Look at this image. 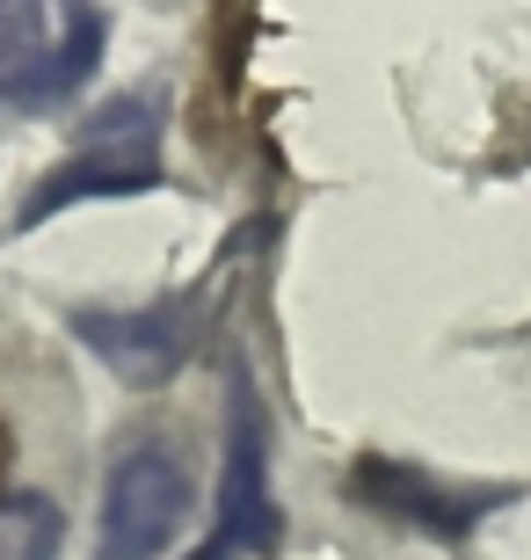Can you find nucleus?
I'll list each match as a JSON object with an SVG mask.
<instances>
[{
  "label": "nucleus",
  "mask_w": 531,
  "mask_h": 560,
  "mask_svg": "<svg viewBox=\"0 0 531 560\" xmlns=\"http://www.w3.org/2000/svg\"><path fill=\"white\" fill-rule=\"evenodd\" d=\"M109 22L95 0H0V103L22 117L59 109L103 66Z\"/></svg>",
  "instance_id": "f257e3e1"
},
{
  "label": "nucleus",
  "mask_w": 531,
  "mask_h": 560,
  "mask_svg": "<svg viewBox=\"0 0 531 560\" xmlns=\"http://www.w3.org/2000/svg\"><path fill=\"white\" fill-rule=\"evenodd\" d=\"M161 189V103L153 95H117L81 125L66 153L22 205V226H44L66 205H95V197H146Z\"/></svg>",
  "instance_id": "f03ea898"
},
{
  "label": "nucleus",
  "mask_w": 531,
  "mask_h": 560,
  "mask_svg": "<svg viewBox=\"0 0 531 560\" xmlns=\"http://www.w3.org/2000/svg\"><path fill=\"white\" fill-rule=\"evenodd\" d=\"M197 510L189 466L168 444H131L109 458L103 480V532H95V560H161L175 532Z\"/></svg>",
  "instance_id": "7ed1b4c3"
},
{
  "label": "nucleus",
  "mask_w": 531,
  "mask_h": 560,
  "mask_svg": "<svg viewBox=\"0 0 531 560\" xmlns=\"http://www.w3.org/2000/svg\"><path fill=\"white\" fill-rule=\"evenodd\" d=\"M226 408H233V422H226L219 524L197 546V560H241V553H277L285 546V517L269 502V430H263V400H255V378L247 372H233Z\"/></svg>",
  "instance_id": "20e7f679"
},
{
  "label": "nucleus",
  "mask_w": 531,
  "mask_h": 560,
  "mask_svg": "<svg viewBox=\"0 0 531 560\" xmlns=\"http://www.w3.org/2000/svg\"><path fill=\"white\" fill-rule=\"evenodd\" d=\"M73 335H81V350L103 357V372L117 386H168L189 364L197 335H205V284L168 291V299H153L139 313L81 306L73 313Z\"/></svg>",
  "instance_id": "39448f33"
},
{
  "label": "nucleus",
  "mask_w": 531,
  "mask_h": 560,
  "mask_svg": "<svg viewBox=\"0 0 531 560\" xmlns=\"http://www.w3.org/2000/svg\"><path fill=\"white\" fill-rule=\"evenodd\" d=\"M349 495L371 502V510H393V517H415V524H429V532H445V539H459V532H473L488 510H503L517 488H481V495H473V488H437L429 474H408V466H393V458H365V466L349 474Z\"/></svg>",
  "instance_id": "423d86ee"
},
{
  "label": "nucleus",
  "mask_w": 531,
  "mask_h": 560,
  "mask_svg": "<svg viewBox=\"0 0 531 560\" xmlns=\"http://www.w3.org/2000/svg\"><path fill=\"white\" fill-rule=\"evenodd\" d=\"M66 510L37 488H0V560H59Z\"/></svg>",
  "instance_id": "0eeeda50"
}]
</instances>
